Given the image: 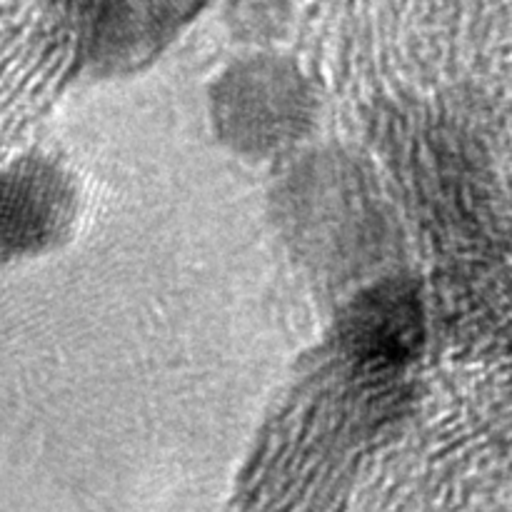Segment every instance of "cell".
<instances>
[{"instance_id": "obj_1", "label": "cell", "mask_w": 512, "mask_h": 512, "mask_svg": "<svg viewBox=\"0 0 512 512\" xmlns=\"http://www.w3.org/2000/svg\"><path fill=\"white\" fill-rule=\"evenodd\" d=\"M220 133L240 150L265 153L298 138L310 115V90L300 70L283 58L233 65L215 88Z\"/></svg>"}, {"instance_id": "obj_2", "label": "cell", "mask_w": 512, "mask_h": 512, "mask_svg": "<svg viewBox=\"0 0 512 512\" xmlns=\"http://www.w3.org/2000/svg\"><path fill=\"white\" fill-rule=\"evenodd\" d=\"M208 0H75L73 20L85 63L123 73L153 60Z\"/></svg>"}, {"instance_id": "obj_3", "label": "cell", "mask_w": 512, "mask_h": 512, "mask_svg": "<svg viewBox=\"0 0 512 512\" xmlns=\"http://www.w3.org/2000/svg\"><path fill=\"white\" fill-rule=\"evenodd\" d=\"M340 345L355 368L385 375L410 365L425 340L420 295L408 280H385L358 295L340 320Z\"/></svg>"}, {"instance_id": "obj_4", "label": "cell", "mask_w": 512, "mask_h": 512, "mask_svg": "<svg viewBox=\"0 0 512 512\" xmlns=\"http://www.w3.org/2000/svg\"><path fill=\"white\" fill-rule=\"evenodd\" d=\"M75 218L70 180L43 158H23L0 175V253L28 255L68 233Z\"/></svg>"}]
</instances>
